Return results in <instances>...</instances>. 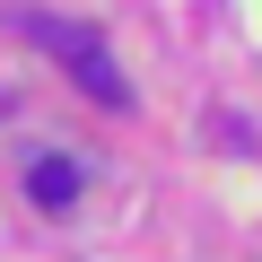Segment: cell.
I'll return each mask as SVG.
<instances>
[{
    "label": "cell",
    "mask_w": 262,
    "mask_h": 262,
    "mask_svg": "<svg viewBox=\"0 0 262 262\" xmlns=\"http://www.w3.org/2000/svg\"><path fill=\"white\" fill-rule=\"evenodd\" d=\"M18 35H27V44H44V53H61V70H70L96 105H114V114L131 105V79L114 70V53H105L88 27H70V18H35V9H27V18H18Z\"/></svg>",
    "instance_id": "1"
},
{
    "label": "cell",
    "mask_w": 262,
    "mask_h": 262,
    "mask_svg": "<svg viewBox=\"0 0 262 262\" xmlns=\"http://www.w3.org/2000/svg\"><path fill=\"white\" fill-rule=\"evenodd\" d=\"M27 201H35V210H70V201H79V166H70V158H35V166H27Z\"/></svg>",
    "instance_id": "2"
}]
</instances>
